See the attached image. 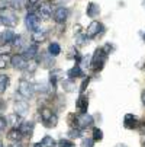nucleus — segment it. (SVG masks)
Returning a JSON list of instances; mask_svg holds the SVG:
<instances>
[{
	"label": "nucleus",
	"mask_w": 145,
	"mask_h": 147,
	"mask_svg": "<svg viewBox=\"0 0 145 147\" xmlns=\"http://www.w3.org/2000/svg\"><path fill=\"white\" fill-rule=\"evenodd\" d=\"M142 102H144V105H145V92L142 93Z\"/></svg>",
	"instance_id": "obj_40"
},
{
	"label": "nucleus",
	"mask_w": 145,
	"mask_h": 147,
	"mask_svg": "<svg viewBox=\"0 0 145 147\" xmlns=\"http://www.w3.org/2000/svg\"><path fill=\"white\" fill-rule=\"evenodd\" d=\"M10 5L13 6V9H22V6H23L22 0H12Z\"/></svg>",
	"instance_id": "obj_33"
},
{
	"label": "nucleus",
	"mask_w": 145,
	"mask_h": 147,
	"mask_svg": "<svg viewBox=\"0 0 145 147\" xmlns=\"http://www.w3.org/2000/svg\"><path fill=\"white\" fill-rule=\"evenodd\" d=\"M10 147H22V146H20V144H17V143H16V144H13V146H10Z\"/></svg>",
	"instance_id": "obj_41"
},
{
	"label": "nucleus",
	"mask_w": 145,
	"mask_h": 147,
	"mask_svg": "<svg viewBox=\"0 0 145 147\" xmlns=\"http://www.w3.org/2000/svg\"><path fill=\"white\" fill-rule=\"evenodd\" d=\"M89 80H90V79H86L84 82L81 83V88H80V90H81V92H84V90H86V86L89 85Z\"/></svg>",
	"instance_id": "obj_36"
},
{
	"label": "nucleus",
	"mask_w": 145,
	"mask_h": 147,
	"mask_svg": "<svg viewBox=\"0 0 145 147\" xmlns=\"http://www.w3.org/2000/svg\"><path fill=\"white\" fill-rule=\"evenodd\" d=\"M39 115H41V119H42L45 127H55V125H57L58 118H57V115L49 108H41Z\"/></svg>",
	"instance_id": "obj_4"
},
{
	"label": "nucleus",
	"mask_w": 145,
	"mask_h": 147,
	"mask_svg": "<svg viewBox=\"0 0 145 147\" xmlns=\"http://www.w3.org/2000/svg\"><path fill=\"white\" fill-rule=\"evenodd\" d=\"M6 125H7V121L0 115V130H3V128H6Z\"/></svg>",
	"instance_id": "obj_35"
},
{
	"label": "nucleus",
	"mask_w": 145,
	"mask_h": 147,
	"mask_svg": "<svg viewBox=\"0 0 145 147\" xmlns=\"http://www.w3.org/2000/svg\"><path fill=\"white\" fill-rule=\"evenodd\" d=\"M103 138V133H102V130H99V128H94L93 130V140H96V141H100Z\"/></svg>",
	"instance_id": "obj_27"
},
{
	"label": "nucleus",
	"mask_w": 145,
	"mask_h": 147,
	"mask_svg": "<svg viewBox=\"0 0 145 147\" xmlns=\"http://www.w3.org/2000/svg\"><path fill=\"white\" fill-rule=\"evenodd\" d=\"M26 58L32 60L38 55V44H33V45H29L26 50H25V54H23Z\"/></svg>",
	"instance_id": "obj_20"
},
{
	"label": "nucleus",
	"mask_w": 145,
	"mask_h": 147,
	"mask_svg": "<svg viewBox=\"0 0 145 147\" xmlns=\"http://www.w3.org/2000/svg\"><path fill=\"white\" fill-rule=\"evenodd\" d=\"M81 147H93V140L92 138H84L81 143Z\"/></svg>",
	"instance_id": "obj_34"
},
{
	"label": "nucleus",
	"mask_w": 145,
	"mask_h": 147,
	"mask_svg": "<svg viewBox=\"0 0 145 147\" xmlns=\"http://www.w3.org/2000/svg\"><path fill=\"white\" fill-rule=\"evenodd\" d=\"M106 58H108V53L103 50V48H99L94 51L93 54V58H92V69L94 71H99L103 69V66H105V63H106Z\"/></svg>",
	"instance_id": "obj_1"
},
{
	"label": "nucleus",
	"mask_w": 145,
	"mask_h": 147,
	"mask_svg": "<svg viewBox=\"0 0 145 147\" xmlns=\"http://www.w3.org/2000/svg\"><path fill=\"white\" fill-rule=\"evenodd\" d=\"M51 13H52V9L49 5L44 3V5H41L38 7V16L39 18H42V19H49L51 18Z\"/></svg>",
	"instance_id": "obj_13"
},
{
	"label": "nucleus",
	"mask_w": 145,
	"mask_h": 147,
	"mask_svg": "<svg viewBox=\"0 0 145 147\" xmlns=\"http://www.w3.org/2000/svg\"><path fill=\"white\" fill-rule=\"evenodd\" d=\"M45 2H51V0H45Z\"/></svg>",
	"instance_id": "obj_45"
},
{
	"label": "nucleus",
	"mask_w": 145,
	"mask_h": 147,
	"mask_svg": "<svg viewBox=\"0 0 145 147\" xmlns=\"http://www.w3.org/2000/svg\"><path fill=\"white\" fill-rule=\"evenodd\" d=\"M58 74H61V70H52L51 74H49V83H51L52 89L57 88V82H58V79H59Z\"/></svg>",
	"instance_id": "obj_23"
},
{
	"label": "nucleus",
	"mask_w": 145,
	"mask_h": 147,
	"mask_svg": "<svg viewBox=\"0 0 145 147\" xmlns=\"http://www.w3.org/2000/svg\"><path fill=\"white\" fill-rule=\"evenodd\" d=\"M103 32V25L100 22H97V20H93V22L87 26V38H96L97 35H100Z\"/></svg>",
	"instance_id": "obj_8"
},
{
	"label": "nucleus",
	"mask_w": 145,
	"mask_h": 147,
	"mask_svg": "<svg viewBox=\"0 0 145 147\" xmlns=\"http://www.w3.org/2000/svg\"><path fill=\"white\" fill-rule=\"evenodd\" d=\"M48 53H49L52 57H57V55L61 53V47H59L57 42H51L49 47H48Z\"/></svg>",
	"instance_id": "obj_24"
},
{
	"label": "nucleus",
	"mask_w": 145,
	"mask_h": 147,
	"mask_svg": "<svg viewBox=\"0 0 145 147\" xmlns=\"http://www.w3.org/2000/svg\"><path fill=\"white\" fill-rule=\"evenodd\" d=\"M41 143H42V146H45V147H57L55 140H54L52 137H49V136H45Z\"/></svg>",
	"instance_id": "obj_26"
},
{
	"label": "nucleus",
	"mask_w": 145,
	"mask_h": 147,
	"mask_svg": "<svg viewBox=\"0 0 145 147\" xmlns=\"http://www.w3.org/2000/svg\"><path fill=\"white\" fill-rule=\"evenodd\" d=\"M10 64L16 70H25L29 63H28V58L23 54H15L13 57H10Z\"/></svg>",
	"instance_id": "obj_5"
},
{
	"label": "nucleus",
	"mask_w": 145,
	"mask_h": 147,
	"mask_svg": "<svg viewBox=\"0 0 145 147\" xmlns=\"http://www.w3.org/2000/svg\"><path fill=\"white\" fill-rule=\"evenodd\" d=\"M32 147H42V143H35Z\"/></svg>",
	"instance_id": "obj_39"
},
{
	"label": "nucleus",
	"mask_w": 145,
	"mask_h": 147,
	"mask_svg": "<svg viewBox=\"0 0 145 147\" xmlns=\"http://www.w3.org/2000/svg\"><path fill=\"white\" fill-rule=\"evenodd\" d=\"M9 83H10L9 76H6V74H0V95H2V93L7 89Z\"/></svg>",
	"instance_id": "obj_22"
},
{
	"label": "nucleus",
	"mask_w": 145,
	"mask_h": 147,
	"mask_svg": "<svg viewBox=\"0 0 145 147\" xmlns=\"http://www.w3.org/2000/svg\"><path fill=\"white\" fill-rule=\"evenodd\" d=\"M86 13H87V16H90V18L99 16V13H100L99 5H96V3H89V5H87V9H86Z\"/></svg>",
	"instance_id": "obj_17"
},
{
	"label": "nucleus",
	"mask_w": 145,
	"mask_h": 147,
	"mask_svg": "<svg viewBox=\"0 0 145 147\" xmlns=\"http://www.w3.org/2000/svg\"><path fill=\"white\" fill-rule=\"evenodd\" d=\"M39 63H41V64H42V66H45V67H51L52 64H54V60H52V55L48 53V54H42V55H41L39 58Z\"/></svg>",
	"instance_id": "obj_19"
},
{
	"label": "nucleus",
	"mask_w": 145,
	"mask_h": 147,
	"mask_svg": "<svg viewBox=\"0 0 145 147\" xmlns=\"http://www.w3.org/2000/svg\"><path fill=\"white\" fill-rule=\"evenodd\" d=\"M6 109V102L3 99H0V112H3Z\"/></svg>",
	"instance_id": "obj_37"
},
{
	"label": "nucleus",
	"mask_w": 145,
	"mask_h": 147,
	"mask_svg": "<svg viewBox=\"0 0 145 147\" xmlns=\"http://www.w3.org/2000/svg\"><path fill=\"white\" fill-rule=\"evenodd\" d=\"M116 147H120V144H119V146H116ZM122 147H126V146H123V144H122Z\"/></svg>",
	"instance_id": "obj_43"
},
{
	"label": "nucleus",
	"mask_w": 145,
	"mask_h": 147,
	"mask_svg": "<svg viewBox=\"0 0 145 147\" xmlns=\"http://www.w3.org/2000/svg\"><path fill=\"white\" fill-rule=\"evenodd\" d=\"M25 24H26V28L31 32L38 31L39 29V16L35 15V13H28V16L25 19Z\"/></svg>",
	"instance_id": "obj_7"
},
{
	"label": "nucleus",
	"mask_w": 145,
	"mask_h": 147,
	"mask_svg": "<svg viewBox=\"0 0 145 147\" xmlns=\"http://www.w3.org/2000/svg\"><path fill=\"white\" fill-rule=\"evenodd\" d=\"M22 137H23V134L20 133V130L16 127V128H12L9 133H7V138L9 140H12V141H20L22 140Z\"/></svg>",
	"instance_id": "obj_18"
},
{
	"label": "nucleus",
	"mask_w": 145,
	"mask_h": 147,
	"mask_svg": "<svg viewBox=\"0 0 145 147\" xmlns=\"http://www.w3.org/2000/svg\"><path fill=\"white\" fill-rule=\"evenodd\" d=\"M19 130H20V133L23 134V137H25V136H26V137H31L32 133H33V122H32V121L22 122V124L19 125Z\"/></svg>",
	"instance_id": "obj_12"
},
{
	"label": "nucleus",
	"mask_w": 145,
	"mask_h": 147,
	"mask_svg": "<svg viewBox=\"0 0 145 147\" xmlns=\"http://www.w3.org/2000/svg\"><path fill=\"white\" fill-rule=\"evenodd\" d=\"M123 125H125L126 128H129V130L136 128V127H138V119H136V117L132 115V114H126L125 118H123Z\"/></svg>",
	"instance_id": "obj_11"
},
{
	"label": "nucleus",
	"mask_w": 145,
	"mask_h": 147,
	"mask_svg": "<svg viewBox=\"0 0 145 147\" xmlns=\"http://www.w3.org/2000/svg\"><path fill=\"white\" fill-rule=\"evenodd\" d=\"M63 2H68V0H58V3H63Z\"/></svg>",
	"instance_id": "obj_42"
},
{
	"label": "nucleus",
	"mask_w": 145,
	"mask_h": 147,
	"mask_svg": "<svg viewBox=\"0 0 145 147\" xmlns=\"http://www.w3.org/2000/svg\"><path fill=\"white\" fill-rule=\"evenodd\" d=\"M10 53V44H2L0 47V54H9Z\"/></svg>",
	"instance_id": "obj_32"
},
{
	"label": "nucleus",
	"mask_w": 145,
	"mask_h": 147,
	"mask_svg": "<svg viewBox=\"0 0 145 147\" xmlns=\"http://www.w3.org/2000/svg\"><path fill=\"white\" fill-rule=\"evenodd\" d=\"M58 147H76V146H74L70 140H64V138H63V140L58 141Z\"/></svg>",
	"instance_id": "obj_28"
},
{
	"label": "nucleus",
	"mask_w": 145,
	"mask_h": 147,
	"mask_svg": "<svg viewBox=\"0 0 145 147\" xmlns=\"http://www.w3.org/2000/svg\"><path fill=\"white\" fill-rule=\"evenodd\" d=\"M144 41H145V35H144Z\"/></svg>",
	"instance_id": "obj_46"
},
{
	"label": "nucleus",
	"mask_w": 145,
	"mask_h": 147,
	"mask_svg": "<svg viewBox=\"0 0 145 147\" xmlns=\"http://www.w3.org/2000/svg\"><path fill=\"white\" fill-rule=\"evenodd\" d=\"M15 38H16V35H15V32L10 31V29L5 31L2 35H0V41H2V44H12L13 41H15Z\"/></svg>",
	"instance_id": "obj_15"
},
{
	"label": "nucleus",
	"mask_w": 145,
	"mask_h": 147,
	"mask_svg": "<svg viewBox=\"0 0 145 147\" xmlns=\"http://www.w3.org/2000/svg\"><path fill=\"white\" fill-rule=\"evenodd\" d=\"M10 64V57L9 54H0V70L6 69Z\"/></svg>",
	"instance_id": "obj_25"
},
{
	"label": "nucleus",
	"mask_w": 145,
	"mask_h": 147,
	"mask_svg": "<svg viewBox=\"0 0 145 147\" xmlns=\"http://www.w3.org/2000/svg\"><path fill=\"white\" fill-rule=\"evenodd\" d=\"M17 92L22 95L23 98H32V95H33V92H35V88L31 85V83L28 82V80H20L19 82V86H17Z\"/></svg>",
	"instance_id": "obj_6"
},
{
	"label": "nucleus",
	"mask_w": 145,
	"mask_h": 147,
	"mask_svg": "<svg viewBox=\"0 0 145 147\" xmlns=\"http://www.w3.org/2000/svg\"><path fill=\"white\" fill-rule=\"evenodd\" d=\"M0 18H2V22H3L6 26H10V28L16 26L17 22H19V19H17L16 13H15L12 9H9V7H3V9H2Z\"/></svg>",
	"instance_id": "obj_2"
},
{
	"label": "nucleus",
	"mask_w": 145,
	"mask_h": 147,
	"mask_svg": "<svg viewBox=\"0 0 145 147\" xmlns=\"http://www.w3.org/2000/svg\"><path fill=\"white\" fill-rule=\"evenodd\" d=\"M28 3H29L31 6H35V5L38 3V0H28Z\"/></svg>",
	"instance_id": "obj_38"
},
{
	"label": "nucleus",
	"mask_w": 145,
	"mask_h": 147,
	"mask_svg": "<svg viewBox=\"0 0 145 147\" xmlns=\"http://www.w3.org/2000/svg\"><path fill=\"white\" fill-rule=\"evenodd\" d=\"M76 41H77L78 45H84L86 41H87V35H78V36L76 38Z\"/></svg>",
	"instance_id": "obj_31"
},
{
	"label": "nucleus",
	"mask_w": 145,
	"mask_h": 147,
	"mask_svg": "<svg viewBox=\"0 0 145 147\" xmlns=\"http://www.w3.org/2000/svg\"><path fill=\"white\" fill-rule=\"evenodd\" d=\"M68 134H70V137H73V138H78V137H81V133H80V128H73V130H70L68 131Z\"/></svg>",
	"instance_id": "obj_30"
},
{
	"label": "nucleus",
	"mask_w": 145,
	"mask_h": 147,
	"mask_svg": "<svg viewBox=\"0 0 145 147\" xmlns=\"http://www.w3.org/2000/svg\"><path fill=\"white\" fill-rule=\"evenodd\" d=\"M73 118H74V125L77 128H87V127H90V125L93 124V118H92V115H89L87 112H80V114H77V115H71Z\"/></svg>",
	"instance_id": "obj_3"
},
{
	"label": "nucleus",
	"mask_w": 145,
	"mask_h": 147,
	"mask_svg": "<svg viewBox=\"0 0 145 147\" xmlns=\"http://www.w3.org/2000/svg\"><path fill=\"white\" fill-rule=\"evenodd\" d=\"M68 18V9L65 7H57L54 10V20L57 24H64Z\"/></svg>",
	"instance_id": "obj_9"
},
{
	"label": "nucleus",
	"mask_w": 145,
	"mask_h": 147,
	"mask_svg": "<svg viewBox=\"0 0 145 147\" xmlns=\"http://www.w3.org/2000/svg\"><path fill=\"white\" fill-rule=\"evenodd\" d=\"M28 111H29V105H28L26 100H17V102L15 103V112H16L19 117L26 115Z\"/></svg>",
	"instance_id": "obj_10"
},
{
	"label": "nucleus",
	"mask_w": 145,
	"mask_h": 147,
	"mask_svg": "<svg viewBox=\"0 0 145 147\" xmlns=\"http://www.w3.org/2000/svg\"><path fill=\"white\" fill-rule=\"evenodd\" d=\"M0 147H3V144H2V141H0Z\"/></svg>",
	"instance_id": "obj_44"
},
{
	"label": "nucleus",
	"mask_w": 145,
	"mask_h": 147,
	"mask_svg": "<svg viewBox=\"0 0 145 147\" xmlns=\"http://www.w3.org/2000/svg\"><path fill=\"white\" fill-rule=\"evenodd\" d=\"M63 86H64V89L65 90H68V92H71L73 90V79H70V80H64L63 82Z\"/></svg>",
	"instance_id": "obj_29"
},
{
	"label": "nucleus",
	"mask_w": 145,
	"mask_h": 147,
	"mask_svg": "<svg viewBox=\"0 0 145 147\" xmlns=\"http://www.w3.org/2000/svg\"><path fill=\"white\" fill-rule=\"evenodd\" d=\"M32 41H33L35 44H42V42H45V41H47V32H45V31H41V29L32 32Z\"/></svg>",
	"instance_id": "obj_14"
},
{
	"label": "nucleus",
	"mask_w": 145,
	"mask_h": 147,
	"mask_svg": "<svg viewBox=\"0 0 145 147\" xmlns=\"http://www.w3.org/2000/svg\"><path fill=\"white\" fill-rule=\"evenodd\" d=\"M76 107H77V109H78L80 112H87V108H89V100H87V98L81 95V96L77 99V102H76Z\"/></svg>",
	"instance_id": "obj_16"
},
{
	"label": "nucleus",
	"mask_w": 145,
	"mask_h": 147,
	"mask_svg": "<svg viewBox=\"0 0 145 147\" xmlns=\"http://www.w3.org/2000/svg\"><path fill=\"white\" fill-rule=\"evenodd\" d=\"M67 74H68V77H70V79H76V77H81V76H84V73H83V70H81V67H80V66H74L73 69H70Z\"/></svg>",
	"instance_id": "obj_21"
}]
</instances>
